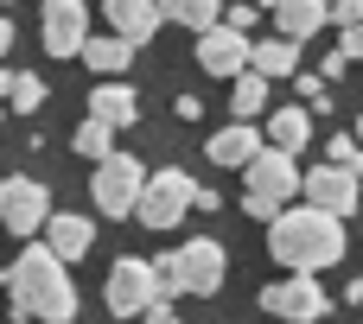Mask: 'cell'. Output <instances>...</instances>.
I'll return each instance as SVG.
<instances>
[{
	"label": "cell",
	"mask_w": 363,
	"mask_h": 324,
	"mask_svg": "<svg viewBox=\"0 0 363 324\" xmlns=\"http://www.w3.org/2000/svg\"><path fill=\"white\" fill-rule=\"evenodd\" d=\"M198 191H204V185H191V178L172 172V166L153 172V178H147V197H140V210H134V223H147V229H172L185 210H198Z\"/></svg>",
	"instance_id": "cell-8"
},
{
	"label": "cell",
	"mask_w": 363,
	"mask_h": 324,
	"mask_svg": "<svg viewBox=\"0 0 363 324\" xmlns=\"http://www.w3.org/2000/svg\"><path fill=\"white\" fill-rule=\"evenodd\" d=\"M6 299L19 318H45V324H70L77 318V287H70V261L51 242H32L13 267H6Z\"/></svg>",
	"instance_id": "cell-1"
},
{
	"label": "cell",
	"mask_w": 363,
	"mask_h": 324,
	"mask_svg": "<svg viewBox=\"0 0 363 324\" xmlns=\"http://www.w3.org/2000/svg\"><path fill=\"white\" fill-rule=\"evenodd\" d=\"M262 312L268 318H287V324H319L332 312V293L319 287V274H287V280L262 287Z\"/></svg>",
	"instance_id": "cell-7"
},
{
	"label": "cell",
	"mask_w": 363,
	"mask_h": 324,
	"mask_svg": "<svg viewBox=\"0 0 363 324\" xmlns=\"http://www.w3.org/2000/svg\"><path fill=\"white\" fill-rule=\"evenodd\" d=\"M249 70H262L268 83L274 76H300V45L294 38H268V45H255V64Z\"/></svg>",
	"instance_id": "cell-21"
},
{
	"label": "cell",
	"mask_w": 363,
	"mask_h": 324,
	"mask_svg": "<svg viewBox=\"0 0 363 324\" xmlns=\"http://www.w3.org/2000/svg\"><path fill=\"white\" fill-rule=\"evenodd\" d=\"M102 13H108L115 38H128V45H147V38L166 25V6H160V0H102Z\"/></svg>",
	"instance_id": "cell-13"
},
{
	"label": "cell",
	"mask_w": 363,
	"mask_h": 324,
	"mask_svg": "<svg viewBox=\"0 0 363 324\" xmlns=\"http://www.w3.org/2000/svg\"><path fill=\"white\" fill-rule=\"evenodd\" d=\"M166 6V19H179V25H191V32H211V25H223V0H160Z\"/></svg>",
	"instance_id": "cell-22"
},
{
	"label": "cell",
	"mask_w": 363,
	"mask_h": 324,
	"mask_svg": "<svg viewBox=\"0 0 363 324\" xmlns=\"http://www.w3.org/2000/svg\"><path fill=\"white\" fill-rule=\"evenodd\" d=\"M198 64L211 70V76H242L249 64H255V45H249V32H236L230 19L223 25H211V32H198Z\"/></svg>",
	"instance_id": "cell-11"
},
{
	"label": "cell",
	"mask_w": 363,
	"mask_h": 324,
	"mask_svg": "<svg viewBox=\"0 0 363 324\" xmlns=\"http://www.w3.org/2000/svg\"><path fill=\"white\" fill-rule=\"evenodd\" d=\"M38 38H45L51 57H83V45H89V6L83 0H45Z\"/></svg>",
	"instance_id": "cell-10"
},
{
	"label": "cell",
	"mask_w": 363,
	"mask_h": 324,
	"mask_svg": "<svg viewBox=\"0 0 363 324\" xmlns=\"http://www.w3.org/2000/svg\"><path fill=\"white\" fill-rule=\"evenodd\" d=\"M268 255L287 267V274H319V267H338L345 261V216L306 204V210H281L268 223Z\"/></svg>",
	"instance_id": "cell-2"
},
{
	"label": "cell",
	"mask_w": 363,
	"mask_h": 324,
	"mask_svg": "<svg viewBox=\"0 0 363 324\" xmlns=\"http://www.w3.org/2000/svg\"><path fill=\"white\" fill-rule=\"evenodd\" d=\"M357 140H363V115H357Z\"/></svg>",
	"instance_id": "cell-34"
},
{
	"label": "cell",
	"mask_w": 363,
	"mask_h": 324,
	"mask_svg": "<svg viewBox=\"0 0 363 324\" xmlns=\"http://www.w3.org/2000/svg\"><path fill=\"white\" fill-rule=\"evenodd\" d=\"M325 19H332V0H281V6H274L281 38H294V45H306V38H313Z\"/></svg>",
	"instance_id": "cell-15"
},
{
	"label": "cell",
	"mask_w": 363,
	"mask_h": 324,
	"mask_svg": "<svg viewBox=\"0 0 363 324\" xmlns=\"http://www.w3.org/2000/svg\"><path fill=\"white\" fill-rule=\"evenodd\" d=\"M338 51H345L351 64H363V25H351V32H345V45H338Z\"/></svg>",
	"instance_id": "cell-29"
},
{
	"label": "cell",
	"mask_w": 363,
	"mask_h": 324,
	"mask_svg": "<svg viewBox=\"0 0 363 324\" xmlns=\"http://www.w3.org/2000/svg\"><path fill=\"white\" fill-rule=\"evenodd\" d=\"M0 96L13 102V115H38V108H45V83H38L32 70H6V64H0Z\"/></svg>",
	"instance_id": "cell-20"
},
{
	"label": "cell",
	"mask_w": 363,
	"mask_h": 324,
	"mask_svg": "<svg viewBox=\"0 0 363 324\" xmlns=\"http://www.w3.org/2000/svg\"><path fill=\"white\" fill-rule=\"evenodd\" d=\"M268 140L249 127V121H236V127H217L211 134V166H236V172H249V159L262 153Z\"/></svg>",
	"instance_id": "cell-14"
},
{
	"label": "cell",
	"mask_w": 363,
	"mask_h": 324,
	"mask_svg": "<svg viewBox=\"0 0 363 324\" xmlns=\"http://www.w3.org/2000/svg\"><path fill=\"white\" fill-rule=\"evenodd\" d=\"M313 140V115L294 102V108H281V115H268V146H281V153H300Z\"/></svg>",
	"instance_id": "cell-18"
},
{
	"label": "cell",
	"mask_w": 363,
	"mask_h": 324,
	"mask_svg": "<svg viewBox=\"0 0 363 324\" xmlns=\"http://www.w3.org/2000/svg\"><path fill=\"white\" fill-rule=\"evenodd\" d=\"M332 19L351 32V25H363V0H332Z\"/></svg>",
	"instance_id": "cell-26"
},
{
	"label": "cell",
	"mask_w": 363,
	"mask_h": 324,
	"mask_svg": "<svg viewBox=\"0 0 363 324\" xmlns=\"http://www.w3.org/2000/svg\"><path fill=\"white\" fill-rule=\"evenodd\" d=\"M345 70H351V57H345V51H332V57L319 64V76H325V83H332V76H345Z\"/></svg>",
	"instance_id": "cell-30"
},
{
	"label": "cell",
	"mask_w": 363,
	"mask_h": 324,
	"mask_svg": "<svg viewBox=\"0 0 363 324\" xmlns=\"http://www.w3.org/2000/svg\"><path fill=\"white\" fill-rule=\"evenodd\" d=\"M45 242H51L64 261H83V255H89V242H96V223H89V216H70V210H57V216L45 223Z\"/></svg>",
	"instance_id": "cell-17"
},
{
	"label": "cell",
	"mask_w": 363,
	"mask_h": 324,
	"mask_svg": "<svg viewBox=\"0 0 363 324\" xmlns=\"http://www.w3.org/2000/svg\"><path fill=\"white\" fill-rule=\"evenodd\" d=\"M249 197H242V210L255 216V223H274L281 210H287V197H300L306 191V178H300V153H281V146H262L255 159H249Z\"/></svg>",
	"instance_id": "cell-3"
},
{
	"label": "cell",
	"mask_w": 363,
	"mask_h": 324,
	"mask_svg": "<svg viewBox=\"0 0 363 324\" xmlns=\"http://www.w3.org/2000/svg\"><path fill=\"white\" fill-rule=\"evenodd\" d=\"M0 293H6V274H0Z\"/></svg>",
	"instance_id": "cell-35"
},
{
	"label": "cell",
	"mask_w": 363,
	"mask_h": 324,
	"mask_svg": "<svg viewBox=\"0 0 363 324\" xmlns=\"http://www.w3.org/2000/svg\"><path fill=\"white\" fill-rule=\"evenodd\" d=\"M134 108H140V102H134V89H128L121 76H108V83L89 89V115H102L108 127H134V121H140Z\"/></svg>",
	"instance_id": "cell-16"
},
{
	"label": "cell",
	"mask_w": 363,
	"mask_h": 324,
	"mask_svg": "<svg viewBox=\"0 0 363 324\" xmlns=\"http://www.w3.org/2000/svg\"><path fill=\"white\" fill-rule=\"evenodd\" d=\"M230 108H236L242 121H249V115H262V108H268V76H262V70H242V76H236V89H230Z\"/></svg>",
	"instance_id": "cell-24"
},
{
	"label": "cell",
	"mask_w": 363,
	"mask_h": 324,
	"mask_svg": "<svg viewBox=\"0 0 363 324\" xmlns=\"http://www.w3.org/2000/svg\"><path fill=\"white\" fill-rule=\"evenodd\" d=\"M166 324H179V318H166Z\"/></svg>",
	"instance_id": "cell-36"
},
{
	"label": "cell",
	"mask_w": 363,
	"mask_h": 324,
	"mask_svg": "<svg viewBox=\"0 0 363 324\" xmlns=\"http://www.w3.org/2000/svg\"><path fill=\"white\" fill-rule=\"evenodd\" d=\"M83 64H89L96 76H121V70L134 64V45L115 38V32H108V38H89V45H83Z\"/></svg>",
	"instance_id": "cell-19"
},
{
	"label": "cell",
	"mask_w": 363,
	"mask_h": 324,
	"mask_svg": "<svg viewBox=\"0 0 363 324\" xmlns=\"http://www.w3.org/2000/svg\"><path fill=\"white\" fill-rule=\"evenodd\" d=\"M89 191H96V210H102V216H128V223H134V210H140V197H147V166H140L134 153H115V159L96 166Z\"/></svg>",
	"instance_id": "cell-6"
},
{
	"label": "cell",
	"mask_w": 363,
	"mask_h": 324,
	"mask_svg": "<svg viewBox=\"0 0 363 324\" xmlns=\"http://www.w3.org/2000/svg\"><path fill=\"white\" fill-rule=\"evenodd\" d=\"M51 216H57V210H51V197H45L38 178H26V172L0 178V229H6V236H38Z\"/></svg>",
	"instance_id": "cell-9"
},
{
	"label": "cell",
	"mask_w": 363,
	"mask_h": 324,
	"mask_svg": "<svg viewBox=\"0 0 363 324\" xmlns=\"http://www.w3.org/2000/svg\"><path fill=\"white\" fill-rule=\"evenodd\" d=\"M6 51H13V19L0 13V57H6Z\"/></svg>",
	"instance_id": "cell-31"
},
{
	"label": "cell",
	"mask_w": 363,
	"mask_h": 324,
	"mask_svg": "<svg viewBox=\"0 0 363 324\" xmlns=\"http://www.w3.org/2000/svg\"><path fill=\"white\" fill-rule=\"evenodd\" d=\"M223 19H230V25H236V32H249V25H255V19H262V6H230V13H223Z\"/></svg>",
	"instance_id": "cell-28"
},
{
	"label": "cell",
	"mask_w": 363,
	"mask_h": 324,
	"mask_svg": "<svg viewBox=\"0 0 363 324\" xmlns=\"http://www.w3.org/2000/svg\"><path fill=\"white\" fill-rule=\"evenodd\" d=\"M6 108H13V102H6V96H0V115H6Z\"/></svg>",
	"instance_id": "cell-33"
},
{
	"label": "cell",
	"mask_w": 363,
	"mask_h": 324,
	"mask_svg": "<svg viewBox=\"0 0 363 324\" xmlns=\"http://www.w3.org/2000/svg\"><path fill=\"white\" fill-rule=\"evenodd\" d=\"M153 261L166 274V293H185V299H211L223 287V267H230L223 242H211V236H198V242H185L172 255H153Z\"/></svg>",
	"instance_id": "cell-4"
},
{
	"label": "cell",
	"mask_w": 363,
	"mask_h": 324,
	"mask_svg": "<svg viewBox=\"0 0 363 324\" xmlns=\"http://www.w3.org/2000/svg\"><path fill=\"white\" fill-rule=\"evenodd\" d=\"M306 204H319V210H332V216H357L363 178L351 166H313V172H306Z\"/></svg>",
	"instance_id": "cell-12"
},
{
	"label": "cell",
	"mask_w": 363,
	"mask_h": 324,
	"mask_svg": "<svg viewBox=\"0 0 363 324\" xmlns=\"http://www.w3.org/2000/svg\"><path fill=\"white\" fill-rule=\"evenodd\" d=\"M115 134H121V127H108L102 115H89V121L77 127V153H83L89 166H102V159H115Z\"/></svg>",
	"instance_id": "cell-23"
},
{
	"label": "cell",
	"mask_w": 363,
	"mask_h": 324,
	"mask_svg": "<svg viewBox=\"0 0 363 324\" xmlns=\"http://www.w3.org/2000/svg\"><path fill=\"white\" fill-rule=\"evenodd\" d=\"M102 299H108V312H115V318H147V306H153V299H172V293H166V274H160V261L121 255V261L108 267V287H102Z\"/></svg>",
	"instance_id": "cell-5"
},
{
	"label": "cell",
	"mask_w": 363,
	"mask_h": 324,
	"mask_svg": "<svg viewBox=\"0 0 363 324\" xmlns=\"http://www.w3.org/2000/svg\"><path fill=\"white\" fill-rule=\"evenodd\" d=\"M300 102L306 108H325V76H300Z\"/></svg>",
	"instance_id": "cell-27"
},
{
	"label": "cell",
	"mask_w": 363,
	"mask_h": 324,
	"mask_svg": "<svg viewBox=\"0 0 363 324\" xmlns=\"http://www.w3.org/2000/svg\"><path fill=\"white\" fill-rule=\"evenodd\" d=\"M255 6H262V13H274V6H281V0H255Z\"/></svg>",
	"instance_id": "cell-32"
},
{
	"label": "cell",
	"mask_w": 363,
	"mask_h": 324,
	"mask_svg": "<svg viewBox=\"0 0 363 324\" xmlns=\"http://www.w3.org/2000/svg\"><path fill=\"white\" fill-rule=\"evenodd\" d=\"M325 153H332V166H351V172L363 178V140H351V134H332V146H325Z\"/></svg>",
	"instance_id": "cell-25"
}]
</instances>
